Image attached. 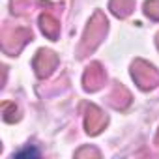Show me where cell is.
I'll return each mask as SVG.
<instances>
[{"label": "cell", "instance_id": "6da1fadb", "mask_svg": "<svg viewBox=\"0 0 159 159\" xmlns=\"http://www.w3.org/2000/svg\"><path fill=\"white\" fill-rule=\"evenodd\" d=\"M23 155H34V157H38V155H39V152H38V150H34V148H30V150H21V152H17V157H23Z\"/></svg>", "mask_w": 159, "mask_h": 159}]
</instances>
